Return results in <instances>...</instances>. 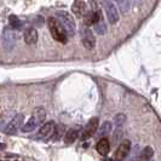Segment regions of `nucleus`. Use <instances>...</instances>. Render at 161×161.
I'll list each match as a JSON object with an SVG mask.
<instances>
[{"mask_svg": "<svg viewBox=\"0 0 161 161\" xmlns=\"http://www.w3.org/2000/svg\"><path fill=\"white\" fill-rule=\"evenodd\" d=\"M56 129V124L53 121H49L45 122L44 125L40 127V130L38 132V138L43 139V141H47L53 136V132Z\"/></svg>", "mask_w": 161, "mask_h": 161, "instance_id": "obj_10", "label": "nucleus"}, {"mask_svg": "<svg viewBox=\"0 0 161 161\" xmlns=\"http://www.w3.org/2000/svg\"><path fill=\"white\" fill-rule=\"evenodd\" d=\"M9 23H10L11 29H19V28L22 27V22H21L19 18L15 15H11L9 17Z\"/></svg>", "mask_w": 161, "mask_h": 161, "instance_id": "obj_17", "label": "nucleus"}, {"mask_svg": "<svg viewBox=\"0 0 161 161\" xmlns=\"http://www.w3.org/2000/svg\"><path fill=\"white\" fill-rule=\"evenodd\" d=\"M131 151V142L129 139L122 141L113 154V161H124Z\"/></svg>", "mask_w": 161, "mask_h": 161, "instance_id": "obj_6", "label": "nucleus"}, {"mask_svg": "<svg viewBox=\"0 0 161 161\" xmlns=\"http://www.w3.org/2000/svg\"><path fill=\"white\" fill-rule=\"evenodd\" d=\"M24 43L27 45H34L38 41V32L34 28H28L24 32Z\"/></svg>", "mask_w": 161, "mask_h": 161, "instance_id": "obj_12", "label": "nucleus"}, {"mask_svg": "<svg viewBox=\"0 0 161 161\" xmlns=\"http://www.w3.org/2000/svg\"><path fill=\"white\" fill-rule=\"evenodd\" d=\"M100 19H102V15L97 10V11H90L88 14H86L85 18H84V22H85V26L88 27V26H95Z\"/></svg>", "mask_w": 161, "mask_h": 161, "instance_id": "obj_11", "label": "nucleus"}, {"mask_svg": "<svg viewBox=\"0 0 161 161\" xmlns=\"http://www.w3.org/2000/svg\"><path fill=\"white\" fill-rule=\"evenodd\" d=\"M96 149H97L98 154H101V155H103V156L108 155L109 151H110V143H109V141H108L107 138H102V139H100V142L97 143Z\"/></svg>", "mask_w": 161, "mask_h": 161, "instance_id": "obj_13", "label": "nucleus"}, {"mask_svg": "<svg viewBox=\"0 0 161 161\" xmlns=\"http://www.w3.org/2000/svg\"><path fill=\"white\" fill-rule=\"evenodd\" d=\"M95 30H96V33L100 34V35H104V34H105V32H107V26H105L103 18L102 19H100V21L95 24Z\"/></svg>", "mask_w": 161, "mask_h": 161, "instance_id": "obj_18", "label": "nucleus"}, {"mask_svg": "<svg viewBox=\"0 0 161 161\" xmlns=\"http://www.w3.org/2000/svg\"><path fill=\"white\" fill-rule=\"evenodd\" d=\"M46 117V112L44 108H36L33 112V115L28 119V121L22 126V131L23 132H32L35 130V127H38Z\"/></svg>", "mask_w": 161, "mask_h": 161, "instance_id": "obj_2", "label": "nucleus"}, {"mask_svg": "<svg viewBox=\"0 0 161 161\" xmlns=\"http://www.w3.org/2000/svg\"><path fill=\"white\" fill-rule=\"evenodd\" d=\"M72 10H73L75 16L81 17L83 15H85V12H86V4L84 1H81V0H75L73 2Z\"/></svg>", "mask_w": 161, "mask_h": 161, "instance_id": "obj_14", "label": "nucleus"}, {"mask_svg": "<svg viewBox=\"0 0 161 161\" xmlns=\"http://www.w3.org/2000/svg\"><path fill=\"white\" fill-rule=\"evenodd\" d=\"M47 26H49V30L51 33V36L58 41L61 44H66L68 41L67 39V33L66 30L63 29V27L59 24V22L55 18V17H50L49 21H47Z\"/></svg>", "mask_w": 161, "mask_h": 161, "instance_id": "obj_1", "label": "nucleus"}, {"mask_svg": "<svg viewBox=\"0 0 161 161\" xmlns=\"http://www.w3.org/2000/svg\"><path fill=\"white\" fill-rule=\"evenodd\" d=\"M114 1L117 2V5L120 6V9H121L122 12H127V11H129V9H130V2H129V0H114Z\"/></svg>", "mask_w": 161, "mask_h": 161, "instance_id": "obj_19", "label": "nucleus"}, {"mask_svg": "<svg viewBox=\"0 0 161 161\" xmlns=\"http://www.w3.org/2000/svg\"><path fill=\"white\" fill-rule=\"evenodd\" d=\"M153 155H154L153 148H151V146H146V148L142 150V153H141V155H139V158H138L137 161H149V160H151Z\"/></svg>", "mask_w": 161, "mask_h": 161, "instance_id": "obj_16", "label": "nucleus"}, {"mask_svg": "<svg viewBox=\"0 0 161 161\" xmlns=\"http://www.w3.org/2000/svg\"><path fill=\"white\" fill-rule=\"evenodd\" d=\"M98 125H100L98 117H92V119H90V121L87 122L86 127L84 129V131L81 133V139H83V141H86L88 138H91V137L97 132V130H98Z\"/></svg>", "mask_w": 161, "mask_h": 161, "instance_id": "obj_7", "label": "nucleus"}, {"mask_svg": "<svg viewBox=\"0 0 161 161\" xmlns=\"http://www.w3.org/2000/svg\"><path fill=\"white\" fill-rule=\"evenodd\" d=\"M109 132H112V124H110L109 121H105L102 125L101 130H100V133L103 136V134H108Z\"/></svg>", "mask_w": 161, "mask_h": 161, "instance_id": "obj_20", "label": "nucleus"}, {"mask_svg": "<svg viewBox=\"0 0 161 161\" xmlns=\"http://www.w3.org/2000/svg\"><path fill=\"white\" fill-rule=\"evenodd\" d=\"M125 121H126V115H125V114H122V113L117 114V117H115V119H114V122H115V125H117V126H121Z\"/></svg>", "mask_w": 161, "mask_h": 161, "instance_id": "obj_21", "label": "nucleus"}, {"mask_svg": "<svg viewBox=\"0 0 161 161\" xmlns=\"http://www.w3.org/2000/svg\"><path fill=\"white\" fill-rule=\"evenodd\" d=\"M5 144H4V143H0V150H2V149H4V148H5Z\"/></svg>", "mask_w": 161, "mask_h": 161, "instance_id": "obj_23", "label": "nucleus"}, {"mask_svg": "<svg viewBox=\"0 0 161 161\" xmlns=\"http://www.w3.org/2000/svg\"><path fill=\"white\" fill-rule=\"evenodd\" d=\"M102 5L103 7H104V11H105V15H107L108 21L112 24L117 23L119 19H120V15H119L117 5L113 2V0H102Z\"/></svg>", "mask_w": 161, "mask_h": 161, "instance_id": "obj_4", "label": "nucleus"}, {"mask_svg": "<svg viewBox=\"0 0 161 161\" xmlns=\"http://www.w3.org/2000/svg\"><path fill=\"white\" fill-rule=\"evenodd\" d=\"M56 19L59 22V24L63 27L66 33L68 35H74L76 30V24L74 21L73 16L67 11H57L56 14Z\"/></svg>", "mask_w": 161, "mask_h": 161, "instance_id": "obj_3", "label": "nucleus"}, {"mask_svg": "<svg viewBox=\"0 0 161 161\" xmlns=\"http://www.w3.org/2000/svg\"><path fill=\"white\" fill-rule=\"evenodd\" d=\"M80 33H81V43L84 45V47L87 50H93L96 46V36H95L93 32L86 26L85 27L83 26L80 29Z\"/></svg>", "mask_w": 161, "mask_h": 161, "instance_id": "obj_5", "label": "nucleus"}, {"mask_svg": "<svg viewBox=\"0 0 161 161\" xmlns=\"http://www.w3.org/2000/svg\"><path fill=\"white\" fill-rule=\"evenodd\" d=\"M78 137H79V131L75 130V129H70L64 134V142L67 144H72V143H74L78 139Z\"/></svg>", "mask_w": 161, "mask_h": 161, "instance_id": "obj_15", "label": "nucleus"}, {"mask_svg": "<svg viewBox=\"0 0 161 161\" xmlns=\"http://www.w3.org/2000/svg\"><path fill=\"white\" fill-rule=\"evenodd\" d=\"M16 40H17V36H16L15 32L11 28H5L2 32V45H4V47L7 51L12 50L14 46L16 45Z\"/></svg>", "mask_w": 161, "mask_h": 161, "instance_id": "obj_9", "label": "nucleus"}, {"mask_svg": "<svg viewBox=\"0 0 161 161\" xmlns=\"http://www.w3.org/2000/svg\"><path fill=\"white\" fill-rule=\"evenodd\" d=\"M24 121V115L23 114H17L12 117V120L7 124V126L5 127V133L6 134H14L22 127V124Z\"/></svg>", "mask_w": 161, "mask_h": 161, "instance_id": "obj_8", "label": "nucleus"}, {"mask_svg": "<svg viewBox=\"0 0 161 161\" xmlns=\"http://www.w3.org/2000/svg\"><path fill=\"white\" fill-rule=\"evenodd\" d=\"M61 136H63V132H62V127L61 126H56V129H55V132H53V136H52V138L55 139V141H57L61 138Z\"/></svg>", "mask_w": 161, "mask_h": 161, "instance_id": "obj_22", "label": "nucleus"}]
</instances>
